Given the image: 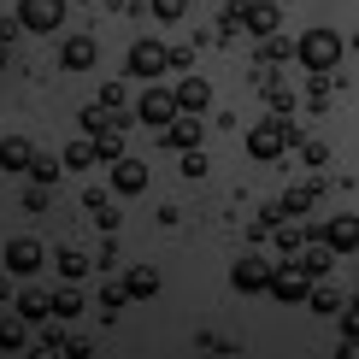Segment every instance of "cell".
I'll return each mask as SVG.
<instances>
[{
  "label": "cell",
  "instance_id": "6da1fadb",
  "mask_svg": "<svg viewBox=\"0 0 359 359\" xmlns=\"http://www.w3.org/2000/svg\"><path fill=\"white\" fill-rule=\"evenodd\" d=\"M294 142H301V136H294V124H289V118H265V124H253V130H248V154L259 159V165L283 159Z\"/></svg>",
  "mask_w": 359,
  "mask_h": 359
},
{
  "label": "cell",
  "instance_id": "7a4b0ae2",
  "mask_svg": "<svg viewBox=\"0 0 359 359\" xmlns=\"http://www.w3.org/2000/svg\"><path fill=\"white\" fill-rule=\"evenodd\" d=\"M341 53H348V41H341L336 29H306V36L294 41V59H301L306 71H336Z\"/></svg>",
  "mask_w": 359,
  "mask_h": 359
},
{
  "label": "cell",
  "instance_id": "3957f363",
  "mask_svg": "<svg viewBox=\"0 0 359 359\" xmlns=\"http://www.w3.org/2000/svg\"><path fill=\"white\" fill-rule=\"evenodd\" d=\"M236 24L248 29V36H277V24H283V6L277 0H242V6H236Z\"/></svg>",
  "mask_w": 359,
  "mask_h": 359
},
{
  "label": "cell",
  "instance_id": "277c9868",
  "mask_svg": "<svg viewBox=\"0 0 359 359\" xmlns=\"http://www.w3.org/2000/svg\"><path fill=\"white\" fill-rule=\"evenodd\" d=\"M306 289H312V271L301 259H289L283 271H271V283H265V294H277L283 306H294V301H306Z\"/></svg>",
  "mask_w": 359,
  "mask_h": 359
},
{
  "label": "cell",
  "instance_id": "5b68a950",
  "mask_svg": "<svg viewBox=\"0 0 359 359\" xmlns=\"http://www.w3.org/2000/svg\"><path fill=\"white\" fill-rule=\"evenodd\" d=\"M18 18H24L29 36H53V29L65 24V0H24Z\"/></svg>",
  "mask_w": 359,
  "mask_h": 359
},
{
  "label": "cell",
  "instance_id": "8992f818",
  "mask_svg": "<svg viewBox=\"0 0 359 359\" xmlns=\"http://www.w3.org/2000/svg\"><path fill=\"white\" fill-rule=\"evenodd\" d=\"M136 118H142L147 130H165L171 118H177V95H171V88H159V83H147V95H142Z\"/></svg>",
  "mask_w": 359,
  "mask_h": 359
},
{
  "label": "cell",
  "instance_id": "52a82bcc",
  "mask_svg": "<svg viewBox=\"0 0 359 359\" xmlns=\"http://www.w3.org/2000/svg\"><path fill=\"white\" fill-rule=\"evenodd\" d=\"M165 65H171V48H165V41H136V48H130V77L154 83Z\"/></svg>",
  "mask_w": 359,
  "mask_h": 359
},
{
  "label": "cell",
  "instance_id": "ba28073f",
  "mask_svg": "<svg viewBox=\"0 0 359 359\" xmlns=\"http://www.w3.org/2000/svg\"><path fill=\"white\" fill-rule=\"evenodd\" d=\"M41 259H48V248L36 242V236H18V242H6V271L12 277H36Z\"/></svg>",
  "mask_w": 359,
  "mask_h": 359
},
{
  "label": "cell",
  "instance_id": "9c48e42d",
  "mask_svg": "<svg viewBox=\"0 0 359 359\" xmlns=\"http://www.w3.org/2000/svg\"><path fill=\"white\" fill-rule=\"evenodd\" d=\"M265 283H271V265H265L259 253H242L236 271H230V289L236 294H265Z\"/></svg>",
  "mask_w": 359,
  "mask_h": 359
},
{
  "label": "cell",
  "instance_id": "30bf717a",
  "mask_svg": "<svg viewBox=\"0 0 359 359\" xmlns=\"http://www.w3.org/2000/svg\"><path fill=\"white\" fill-rule=\"evenodd\" d=\"M312 242H324L330 253H353V248H359V218H353V212H336L318 236H312Z\"/></svg>",
  "mask_w": 359,
  "mask_h": 359
},
{
  "label": "cell",
  "instance_id": "8fae6325",
  "mask_svg": "<svg viewBox=\"0 0 359 359\" xmlns=\"http://www.w3.org/2000/svg\"><path fill=\"white\" fill-rule=\"evenodd\" d=\"M312 201H318V183H301V189H283V201L265 212V224H277V218H306L312 212Z\"/></svg>",
  "mask_w": 359,
  "mask_h": 359
},
{
  "label": "cell",
  "instance_id": "7c38bea8",
  "mask_svg": "<svg viewBox=\"0 0 359 359\" xmlns=\"http://www.w3.org/2000/svg\"><path fill=\"white\" fill-rule=\"evenodd\" d=\"M201 136H206V130H201V118H194V112H177L171 124H165V142L177 147V154H189V147H201Z\"/></svg>",
  "mask_w": 359,
  "mask_h": 359
},
{
  "label": "cell",
  "instance_id": "4fadbf2b",
  "mask_svg": "<svg viewBox=\"0 0 359 359\" xmlns=\"http://www.w3.org/2000/svg\"><path fill=\"white\" fill-rule=\"evenodd\" d=\"M142 189H147L142 159H112V194H142Z\"/></svg>",
  "mask_w": 359,
  "mask_h": 359
},
{
  "label": "cell",
  "instance_id": "5bb4252c",
  "mask_svg": "<svg viewBox=\"0 0 359 359\" xmlns=\"http://www.w3.org/2000/svg\"><path fill=\"white\" fill-rule=\"evenodd\" d=\"M206 107H212V83H206V77H183V88H177V112L201 118Z\"/></svg>",
  "mask_w": 359,
  "mask_h": 359
},
{
  "label": "cell",
  "instance_id": "9a60e30c",
  "mask_svg": "<svg viewBox=\"0 0 359 359\" xmlns=\"http://www.w3.org/2000/svg\"><path fill=\"white\" fill-rule=\"evenodd\" d=\"M83 130H88V136H100V130H124V107L88 100V107H83Z\"/></svg>",
  "mask_w": 359,
  "mask_h": 359
},
{
  "label": "cell",
  "instance_id": "2e32d148",
  "mask_svg": "<svg viewBox=\"0 0 359 359\" xmlns=\"http://www.w3.org/2000/svg\"><path fill=\"white\" fill-rule=\"evenodd\" d=\"M18 318L24 324H48L53 318V294L48 289H18Z\"/></svg>",
  "mask_w": 359,
  "mask_h": 359
},
{
  "label": "cell",
  "instance_id": "e0dca14e",
  "mask_svg": "<svg viewBox=\"0 0 359 359\" xmlns=\"http://www.w3.org/2000/svg\"><path fill=\"white\" fill-rule=\"evenodd\" d=\"M95 59H100V48H95L88 36H71L65 48H59V65H65V71H88Z\"/></svg>",
  "mask_w": 359,
  "mask_h": 359
},
{
  "label": "cell",
  "instance_id": "ac0fdd59",
  "mask_svg": "<svg viewBox=\"0 0 359 359\" xmlns=\"http://www.w3.org/2000/svg\"><path fill=\"white\" fill-rule=\"evenodd\" d=\"M159 294V271L154 265H136V271L124 277V301H154Z\"/></svg>",
  "mask_w": 359,
  "mask_h": 359
},
{
  "label": "cell",
  "instance_id": "d6986e66",
  "mask_svg": "<svg viewBox=\"0 0 359 359\" xmlns=\"http://www.w3.org/2000/svg\"><path fill=\"white\" fill-rule=\"evenodd\" d=\"M59 171H65V159H59V154H41V147L29 154V183L53 189V183H59Z\"/></svg>",
  "mask_w": 359,
  "mask_h": 359
},
{
  "label": "cell",
  "instance_id": "ffe728a7",
  "mask_svg": "<svg viewBox=\"0 0 359 359\" xmlns=\"http://www.w3.org/2000/svg\"><path fill=\"white\" fill-rule=\"evenodd\" d=\"M29 154H36V142L6 136V142H0V171H29Z\"/></svg>",
  "mask_w": 359,
  "mask_h": 359
},
{
  "label": "cell",
  "instance_id": "44dd1931",
  "mask_svg": "<svg viewBox=\"0 0 359 359\" xmlns=\"http://www.w3.org/2000/svg\"><path fill=\"white\" fill-rule=\"evenodd\" d=\"M53 259H59V277H65V283H83L88 271H95V259H88V253H77V248H59Z\"/></svg>",
  "mask_w": 359,
  "mask_h": 359
},
{
  "label": "cell",
  "instance_id": "7402d4cb",
  "mask_svg": "<svg viewBox=\"0 0 359 359\" xmlns=\"http://www.w3.org/2000/svg\"><path fill=\"white\" fill-rule=\"evenodd\" d=\"M330 95H336V71H312V83H306V107H318V112L336 107Z\"/></svg>",
  "mask_w": 359,
  "mask_h": 359
},
{
  "label": "cell",
  "instance_id": "603a6c76",
  "mask_svg": "<svg viewBox=\"0 0 359 359\" xmlns=\"http://www.w3.org/2000/svg\"><path fill=\"white\" fill-rule=\"evenodd\" d=\"M59 159H65L71 171H88V165H95V136H77V142H71Z\"/></svg>",
  "mask_w": 359,
  "mask_h": 359
},
{
  "label": "cell",
  "instance_id": "cb8c5ba5",
  "mask_svg": "<svg viewBox=\"0 0 359 359\" xmlns=\"http://www.w3.org/2000/svg\"><path fill=\"white\" fill-rule=\"evenodd\" d=\"M29 341V324L24 318H0V353H18Z\"/></svg>",
  "mask_w": 359,
  "mask_h": 359
},
{
  "label": "cell",
  "instance_id": "d4e9b609",
  "mask_svg": "<svg viewBox=\"0 0 359 359\" xmlns=\"http://www.w3.org/2000/svg\"><path fill=\"white\" fill-rule=\"evenodd\" d=\"M83 312V289H53V318L59 324H71Z\"/></svg>",
  "mask_w": 359,
  "mask_h": 359
},
{
  "label": "cell",
  "instance_id": "484cf974",
  "mask_svg": "<svg viewBox=\"0 0 359 359\" xmlns=\"http://www.w3.org/2000/svg\"><path fill=\"white\" fill-rule=\"evenodd\" d=\"M306 306L330 318V312H341V306H348V294H341V289H306Z\"/></svg>",
  "mask_w": 359,
  "mask_h": 359
},
{
  "label": "cell",
  "instance_id": "4316f807",
  "mask_svg": "<svg viewBox=\"0 0 359 359\" xmlns=\"http://www.w3.org/2000/svg\"><path fill=\"white\" fill-rule=\"evenodd\" d=\"M95 159H107V165L124 159V130H100V136H95Z\"/></svg>",
  "mask_w": 359,
  "mask_h": 359
},
{
  "label": "cell",
  "instance_id": "83f0119b",
  "mask_svg": "<svg viewBox=\"0 0 359 359\" xmlns=\"http://www.w3.org/2000/svg\"><path fill=\"white\" fill-rule=\"evenodd\" d=\"M88 212H95V224H100V230H118V206H112V201L88 194Z\"/></svg>",
  "mask_w": 359,
  "mask_h": 359
},
{
  "label": "cell",
  "instance_id": "f1b7e54d",
  "mask_svg": "<svg viewBox=\"0 0 359 359\" xmlns=\"http://www.w3.org/2000/svg\"><path fill=\"white\" fill-rule=\"evenodd\" d=\"M294 253H301V265H306L312 277H324V265H330V248H306V242H301Z\"/></svg>",
  "mask_w": 359,
  "mask_h": 359
},
{
  "label": "cell",
  "instance_id": "f546056e",
  "mask_svg": "<svg viewBox=\"0 0 359 359\" xmlns=\"http://www.w3.org/2000/svg\"><path fill=\"white\" fill-rule=\"evenodd\" d=\"M301 242H312V236H306L301 224L289 218V224H283V230H277V248H283V253H294V248H301Z\"/></svg>",
  "mask_w": 359,
  "mask_h": 359
},
{
  "label": "cell",
  "instance_id": "4dcf8cb0",
  "mask_svg": "<svg viewBox=\"0 0 359 359\" xmlns=\"http://www.w3.org/2000/svg\"><path fill=\"white\" fill-rule=\"evenodd\" d=\"M183 12H189V0H154V18L159 24H177Z\"/></svg>",
  "mask_w": 359,
  "mask_h": 359
},
{
  "label": "cell",
  "instance_id": "1f68e13d",
  "mask_svg": "<svg viewBox=\"0 0 359 359\" xmlns=\"http://www.w3.org/2000/svg\"><path fill=\"white\" fill-rule=\"evenodd\" d=\"M289 53H294V48H289V41H277V36H265V48H259V59H265V65H283Z\"/></svg>",
  "mask_w": 359,
  "mask_h": 359
},
{
  "label": "cell",
  "instance_id": "d6a6232c",
  "mask_svg": "<svg viewBox=\"0 0 359 359\" xmlns=\"http://www.w3.org/2000/svg\"><path fill=\"white\" fill-rule=\"evenodd\" d=\"M294 147L306 154V165H324V159H330V142H318V136H312V142H294Z\"/></svg>",
  "mask_w": 359,
  "mask_h": 359
},
{
  "label": "cell",
  "instance_id": "836d02e7",
  "mask_svg": "<svg viewBox=\"0 0 359 359\" xmlns=\"http://www.w3.org/2000/svg\"><path fill=\"white\" fill-rule=\"evenodd\" d=\"M265 100H271V118H289V112H294V95H289V88H271Z\"/></svg>",
  "mask_w": 359,
  "mask_h": 359
},
{
  "label": "cell",
  "instance_id": "e575fe53",
  "mask_svg": "<svg viewBox=\"0 0 359 359\" xmlns=\"http://www.w3.org/2000/svg\"><path fill=\"white\" fill-rule=\"evenodd\" d=\"M100 306H107V312L124 306V283H100Z\"/></svg>",
  "mask_w": 359,
  "mask_h": 359
},
{
  "label": "cell",
  "instance_id": "d590c367",
  "mask_svg": "<svg viewBox=\"0 0 359 359\" xmlns=\"http://www.w3.org/2000/svg\"><path fill=\"white\" fill-rule=\"evenodd\" d=\"M24 36V18H18V12H6V18H0V41H6V48H12V41H18Z\"/></svg>",
  "mask_w": 359,
  "mask_h": 359
},
{
  "label": "cell",
  "instance_id": "8d00e7d4",
  "mask_svg": "<svg viewBox=\"0 0 359 359\" xmlns=\"http://www.w3.org/2000/svg\"><path fill=\"white\" fill-rule=\"evenodd\" d=\"M183 177H206V154H201V147H189V154H183Z\"/></svg>",
  "mask_w": 359,
  "mask_h": 359
},
{
  "label": "cell",
  "instance_id": "74e56055",
  "mask_svg": "<svg viewBox=\"0 0 359 359\" xmlns=\"http://www.w3.org/2000/svg\"><path fill=\"white\" fill-rule=\"evenodd\" d=\"M41 348H48V353H65V330H59V324H48V330H41Z\"/></svg>",
  "mask_w": 359,
  "mask_h": 359
},
{
  "label": "cell",
  "instance_id": "f35d334b",
  "mask_svg": "<svg viewBox=\"0 0 359 359\" xmlns=\"http://www.w3.org/2000/svg\"><path fill=\"white\" fill-rule=\"evenodd\" d=\"M24 206H29V212H48V189H41V183H29V194H24Z\"/></svg>",
  "mask_w": 359,
  "mask_h": 359
},
{
  "label": "cell",
  "instance_id": "ab89813d",
  "mask_svg": "<svg viewBox=\"0 0 359 359\" xmlns=\"http://www.w3.org/2000/svg\"><path fill=\"white\" fill-rule=\"evenodd\" d=\"M12 65V48H6V41H0V71H6Z\"/></svg>",
  "mask_w": 359,
  "mask_h": 359
}]
</instances>
